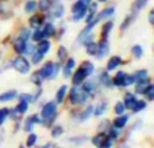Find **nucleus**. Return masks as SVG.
Wrapping results in <instances>:
<instances>
[{"label":"nucleus","mask_w":154,"mask_h":148,"mask_svg":"<svg viewBox=\"0 0 154 148\" xmlns=\"http://www.w3.org/2000/svg\"><path fill=\"white\" fill-rule=\"evenodd\" d=\"M50 4H51V0H41L39 2V8L41 10H49L50 8Z\"/></svg>","instance_id":"nucleus-40"},{"label":"nucleus","mask_w":154,"mask_h":148,"mask_svg":"<svg viewBox=\"0 0 154 148\" xmlns=\"http://www.w3.org/2000/svg\"><path fill=\"white\" fill-rule=\"evenodd\" d=\"M99 79H100V83L101 84H104V86H107V87H109L112 84V80H111V78L108 76V73L107 72H103V73H100V76H99Z\"/></svg>","instance_id":"nucleus-20"},{"label":"nucleus","mask_w":154,"mask_h":148,"mask_svg":"<svg viewBox=\"0 0 154 148\" xmlns=\"http://www.w3.org/2000/svg\"><path fill=\"white\" fill-rule=\"evenodd\" d=\"M145 108H146V102H145V101H137V102L134 103V106H133L131 109H133L134 113H138V111L143 110Z\"/></svg>","instance_id":"nucleus-24"},{"label":"nucleus","mask_w":154,"mask_h":148,"mask_svg":"<svg viewBox=\"0 0 154 148\" xmlns=\"http://www.w3.org/2000/svg\"><path fill=\"white\" fill-rule=\"evenodd\" d=\"M66 91H68V87H66V86H62L61 88L57 91V97H56L57 103H61V102H62V99H64V97H65V94H66Z\"/></svg>","instance_id":"nucleus-22"},{"label":"nucleus","mask_w":154,"mask_h":148,"mask_svg":"<svg viewBox=\"0 0 154 148\" xmlns=\"http://www.w3.org/2000/svg\"><path fill=\"white\" fill-rule=\"evenodd\" d=\"M32 40L34 41H37V42H39V41H42V38H43V34H42V31H41L39 29H37V31L32 34Z\"/></svg>","instance_id":"nucleus-42"},{"label":"nucleus","mask_w":154,"mask_h":148,"mask_svg":"<svg viewBox=\"0 0 154 148\" xmlns=\"http://www.w3.org/2000/svg\"><path fill=\"white\" fill-rule=\"evenodd\" d=\"M87 8V4H85L82 0H79V2H76L75 4H73V7H72V11H73V14L77 12V11H81V10H85Z\"/></svg>","instance_id":"nucleus-26"},{"label":"nucleus","mask_w":154,"mask_h":148,"mask_svg":"<svg viewBox=\"0 0 154 148\" xmlns=\"http://www.w3.org/2000/svg\"><path fill=\"white\" fill-rule=\"evenodd\" d=\"M82 2H84L85 4H91V0H82Z\"/></svg>","instance_id":"nucleus-53"},{"label":"nucleus","mask_w":154,"mask_h":148,"mask_svg":"<svg viewBox=\"0 0 154 148\" xmlns=\"http://www.w3.org/2000/svg\"><path fill=\"white\" fill-rule=\"evenodd\" d=\"M115 12V8L114 7H108V8H104L100 14H99V19H107V18H111Z\"/></svg>","instance_id":"nucleus-15"},{"label":"nucleus","mask_w":154,"mask_h":148,"mask_svg":"<svg viewBox=\"0 0 154 148\" xmlns=\"http://www.w3.org/2000/svg\"><path fill=\"white\" fill-rule=\"evenodd\" d=\"M42 31V34H43V38H48V37H50V35H53L54 34V26L51 23H46L45 24V27H43V30H41Z\"/></svg>","instance_id":"nucleus-18"},{"label":"nucleus","mask_w":154,"mask_h":148,"mask_svg":"<svg viewBox=\"0 0 154 148\" xmlns=\"http://www.w3.org/2000/svg\"><path fill=\"white\" fill-rule=\"evenodd\" d=\"M87 76H88V73L85 72V69L84 68H80L79 71L73 75V83L75 84H80V83H82V82L87 79Z\"/></svg>","instance_id":"nucleus-6"},{"label":"nucleus","mask_w":154,"mask_h":148,"mask_svg":"<svg viewBox=\"0 0 154 148\" xmlns=\"http://www.w3.org/2000/svg\"><path fill=\"white\" fill-rule=\"evenodd\" d=\"M64 12H65V8L61 3L54 4V7L51 8V15H53L54 18H61V16L64 15Z\"/></svg>","instance_id":"nucleus-8"},{"label":"nucleus","mask_w":154,"mask_h":148,"mask_svg":"<svg viewBox=\"0 0 154 148\" xmlns=\"http://www.w3.org/2000/svg\"><path fill=\"white\" fill-rule=\"evenodd\" d=\"M112 83H115L116 86H130V84L134 83V80H133V76L126 75L125 72H118Z\"/></svg>","instance_id":"nucleus-4"},{"label":"nucleus","mask_w":154,"mask_h":148,"mask_svg":"<svg viewBox=\"0 0 154 148\" xmlns=\"http://www.w3.org/2000/svg\"><path fill=\"white\" fill-rule=\"evenodd\" d=\"M37 7H38V3H35V2H29L26 4V11L27 12H34L35 10H37Z\"/></svg>","instance_id":"nucleus-35"},{"label":"nucleus","mask_w":154,"mask_h":148,"mask_svg":"<svg viewBox=\"0 0 154 148\" xmlns=\"http://www.w3.org/2000/svg\"><path fill=\"white\" fill-rule=\"evenodd\" d=\"M88 99V94L84 90H80L77 87H73L72 91H70V102L73 105H80V103L87 102Z\"/></svg>","instance_id":"nucleus-2"},{"label":"nucleus","mask_w":154,"mask_h":148,"mask_svg":"<svg viewBox=\"0 0 154 148\" xmlns=\"http://www.w3.org/2000/svg\"><path fill=\"white\" fill-rule=\"evenodd\" d=\"M42 59H43V54L38 50L32 54V63H34V64H39V63L42 61Z\"/></svg>","instance_id":"nucleus-36"},{"label":"nucleus","mask_w":154,"mask_h":148,"mask_svg":"<svg viewBox=\"0 0 154 148\" xmlns=\"http://www.w3.org/2000/svg\"><path fill=\"white\" fill-rule=\"evenodd\" d=\"M126 110V106L123 105L122 102H116V105H115V113L118 114V116H120V114H123Z\"/></svg>","instance_id":"nucleus-33"},{"label":"nucleus","mask_w":154,"mask_h":148,"mask_svg":"<svg viewBox=\"0 0 154 148\" xmlns=\"http://www.w3.org/2000/svg\"><path fill=\"white\" fill-rule=\"evenodd\" d=\"M51 71H53V63H48V64H46L38 73L42 76V79H46V78H50Z\"/></svg>","instance_id":"nucleus-10"},{"label":"nucleus","mask_w":154,"mask_h":148,"mask_svg":"<svg viewBox=\"0 0 154 148\" xmlns=\"http://www.w3.org/2000/svg\"><path fill=\"white\" fill-rule=\"evenodd\" d=\"M133 54L137 57V59H141V57H142V54H143V49H142L139 45L133 46Z\"/></svg>","instance_id":"nucleus-31"},{"label":"nucleus","mask_w":154,"mask_h":148,"mask_svg":"<svg viewBox=\"0 0 154 148\" xmlns=\"http://www.w3.org/2000/svg\"><path fill=\"white\" fill-rule=\"evenodd\" d=\"M42 148H53V144H48V146H45V147H42Z\"/></svg>","instance_id":"nucleus-52"},{"label":"nucleus","mask_w":154,"mask_h":148,"mask_svg":"<svg viewBox=\"0 0 154 148\" xmlns=\"http://www.w3.org/2000/svg\"><path fill=\"white\" fill-rule=\"evenodd\" d=\"M29 37H30V30L29 29H24V30H22V31H20V34H19L18 38H20V40H23V41H27V40H29Z\"/></svg>","instance_id":"nucleus-41"},{"label":"nucleus","mask_w":154,"mask_h":148,"mask_svg":"<svg viewBox=\"0 0 154 148\" xmlns=\"http://www.w3.org/2000/svg\"><path fill=\"white\" fill-rule=\"evenodd\" d=\"M32 99H34V97H31L30 94H23V95H20V101H23V102H31Z\"/></svg>","instance_id":"nucleus-47"},{"label":"nucleus","mask_w":154,"mask_h":148,"mask_svg":"<svg viewBox=\"0 0 154 148\" xmlns=\"http://www.w3.org/2000/svg\"><path fill=\"white\" fill-rule=\"evenodd\" d=\"M112 29V23L111 22H108V23H106L104 24V27H103V35L104 37H107L108 35V33H109V30Z\"/></svg>","instance_id":"nucleus-44"},{"label":"nucleus","mask_w":154,"mask_h":148,"mask_svg":"<svg viewBox=\"0 0 154 148\" xmlns=\"http://www.w3.org/2000/svg\"><path fill=\"white\" fill-rule=\"evenodd\" d=\"M149 21H150V23H153V11L150 12V15H149Z\"/></svg>","instance_id":"nucleus-51"},{"label":"nucleus","mask_w":154,"mask_h":148,"mask_svg":"<svg viewBox=\"0 0 154 148\" xmlns=\"http://www.w3.org/2000/svg\"><path fill=\"white\" fill-rule=\"evenodd\" d=\"M88 140V139L87 137H80V139H72V140H70V141H75V143H85V141H87Z\"/></svg>","instance_id":"nucleus-49"},{"label":"nucleus","mask_w":154,"mask_h":148,"mask_svg":"<svg viewBox=\"0 0 154 148\" xmlns=\"http://www.w3.org/2000/svg\"><path fill=\"white\" fill-rule=\"evenodd\" d=\"M147 86H149V82H147V79H145V80L139 82L138 86H137V92H139V94H145V91H146Z\"/></svg>","instance_id":"nucleus-23"},{"label":"nucleus","mask_w":154,"mask_h":148,"mask_svg":"<svg viewBox=\"0 0 154 148\" xmlns=\"http://www.w3.org/2000/svg\"><path fill=\"white\" fill-rule=\"evenodd\" d=\"M87 15V8L85 10H81V11H77V12H75V16H73V21L77 22V21H81L84 16Z\"/></svg>","instance_id":"nucleus-34"},{"label":"nucleus","mask_w":154,"mask_h":148,"mask_svg":"<svg viewBox=\"0 0 154 148\" xmlns=\"http://www.w3.org/2000/svg\"><path fill=\"white\" fill-rule=\"evenodd\" d=\"M146 3H147V0H137V2H135L137 10H141V8H143L145 5H146Z\"/></svg>","instance_id":"nucleus-46"},{"label":"nucleus","mask_w":154,"mask_h":148,"mask_svg":"<svg viewBox=\"0 0 154 148\" xmlns=\"http://www.w3.org/2000/svg\"><path fill=\"white\" fill-rule=\"evenodd\" d=\"M76 65V61L73 59H68V63H66V67L65 68H69V69H72L73 67Z\"/></svg>","instance_id":"nucleus-48"},{"label":"nucleus","mask_w":154,"mask_h":148,"mask_svg":"<svg viewBox=\"0 0 154 148\" xmlns=\"http://www.w3.org/2000/svg\"><path fill=\"white\" fill-rule=\"evenodd\" d=\"M30 24H31L32 27H35V29H39V26H41V19L38 18V16H32V18L30 19Z\"/></svg>","instance_id":"nucleus-39"},{"label":"nucleus","mask_w":154,"mask_h":148,"mask_svg":"<svg viewBox=\"0 0 154 148\" xmlns=\"http://www.w3.org/2000/svg\"><path fill=\"white\" fill-rule=\"evenodd\" d=\"M14 48H15V50L18 53H24L27 48V43H26V41L20 40V38H16L15 42H14Z\"/></svg>","instance_id":"nucleus-9"},{"label":"nucleus","mask_w":154,"mask_h":148,"mask_svg":"<svg viewBox=\"0 0 154 148\" xmlns=\"http://www.w3.org/2000/svg\"><path fill=\"white\" fill-rule=\"evenodd\" d=\"M127 121H128V116H126V114H120V116L114 121V127L116 128V129L125 128L126 124H127Z\"/></svg>","instance_id":"nucleus-7"},{"label":"nucleus","mask_w":154,"mask_h":148,"mask_svg":"<svg viewBox=\"0 0 154 148\" xmlns=\"http://www.w3.org/2000/svg\"><path fill=\"white\" fill-rule=\"evenodd\" d=\"M64 75L66 76V78L70 75V69H69V68H65V71H64Z\"/></svg>","instance_id":"nucleus-50"},{"label":"nucleus","mask_w":154,"mask_h":148,"mask_svg":"<svg viewBox=\"0 0 154 148\" xmlns=\"http://www.w3.org/2000/svg\"><path fill=\"white\" fill-rule=\"evenodd\" d=\"M16 97H18V92L14 91V90H11V91H7V92H4V94L0 95V102H7V101H11Z\"/></svg>","instance_id":"nucleus-12"},{"label":"nucleus","mask_w":154,"mask_h":148,"mask_svg":"<svg viewBox=\"0 0 154 148\" xmlns=\"http://www.w3.org/2000/svg\"><path fill=\"white\" fill-rule=\"evenodd\" d=\"M37 140H38V137H37V135L35 133H30V136L27 137V147H32L35 143H37Z\"/></svg>","instance_id":"nucleus-32"},{"label":"nucleus","mask_w":154,"mask_h":148,"mask_svg":"<svg viewBox=\"0 0 154 148\" xmlns=\"http://www.w3.org/2000/svg\"><path fill=\"white\" fill-rule=\"evenodd\" d=\"M112 146V139H109V137H106L104 136L103 137V140H101V143L99 144V148H111Z\"/></svg>","instance_id":"nucleus-28"},{"label":"nucleus","mask_w":154,"mask_h":148,"mask_svg":"<svg viewBox=\"0 0 154 148\" xmlns=\"http://www.w3.org/2000/svg\"><path fill=\"white\" fill-rule=\"evenodd\" d=\"M12 65H14V68L20 73H27L30 71V64L24 57H16V59L14 60Z\"/></svg>","instance_id":"nucleus-3"},{"label":"nucleus","mask_w":154,"mask_h":148,"mask_svg":"<svg viewBox=\"0 0 154 148\" xmlns=\"http://www.w3.org/2000/svg\"><path fill=\"white\" fill-rule=\"evenodd\" d=\"M37 50L41 52L42 54L48 53V52L50 50V42H49V41H46V40L45 41H39V45H38Z\"/></svg>","instance_id":"nucleus-14"},{"label":"nucleus","mask_w":154,"mask_h":148,"mask_svg":"<svg viewBox=\"0 0 154 148\" xmlns=\"http://www.w3.org/2000/svg\"><path fill=\"white\" fill-rule=\"evenodd\" d=\"M107 110V103L106 102H101L100 105H97V108H96L95 110V116H101V114H104Z\"/></svg>","instance_id":"nucleus-27"},{"label":"nucleus","mask_w":154,"mask_h":148,"mask_svg":"<svg viewBox=\"0 0 154 148\" xmlns=\"http://www.w3.org/2000/svg\"><path fill=\"white\" fill-rule=\"evenodd\" d=\"M145 79H147V72H146V71H145V69L138 71V72H137L135 75L133 76V80H134V83H139V82L145 80Z\"/></svg>","instance_id":"nucleus-17"},{"label":"nucleus","mask_w":154,"mask_h":148,"mask_svg":"<svg viewBox=\"0 0 154 148\" xmlns=\"http://www.w3.org/2000/svg\"><path fill=\"white\" fill-rule=\"evenodd\" d=\"M82 90H84L87 94H89V92H93L96 90V82L95 80H89V82H87V83H84V87H82Z\"/></svg>","instance_id":"nucleus-19"},{"label":"nucleus","mask_w":154,"mask_h":148,"mask_svg":"<svg viewBox=\"0 0 154 148\" xmlns=\"http://www.w3.org/2000/svg\"><path fill=\"white\" fill-rule=\"evenodd\" d=\"M62 133V127H56V128H53V132H51V135L54 136V137H58Z\"/></svg>","instance_id":"nucleus-45"},{"label":"nucleus","mask_w":154,"mask_h":148,"mask_svg":"<svg viewBox=\"0 0 154 148\" xmlns=\"http://www.w3.org/2000/svg\"><path fill=\"white\" fill-rule=\"evenodd\" d=\"M145 94L147 95V98H149V101H152L154 98V86L153 84H149L146 88V91H145Z\"/></svg>","instance_id":"nucleus-37"},{"label":"nucleus","mask_w":154,"mask_h":148,"mask_svg":"<svg viewBox=\"0 0 154 148\" xmlns=\"http://www.w3.org/2000/svg\"><path fill=\"white\" fill-rule=\"evenodd\" d=\"M135 102H137V99H135V95H134V94H131V92H127V94L125 95V103H123V105H125L126 108L131 109Z\"/></svg>","instance_id":"nucleus-11"},{"label":"nucleus","mask_w":154,"mask_h":148,"mask_svg":"<svg viewBox=\"0 0 154 148\" xmlns=\"http://www.w3.org/2000/svg\"><path fill=\"white\" fill-rule=\"evenodd\" d=\"M120 64V57H111L108 61V64H107V71H114L115 68H118Z\"/></svg>","instance_id":"nucleus-13"},{"label":"nucleus","mask_w":154,"mask_h":148,"mask_svg":"<svg viewBox=\"0 0 154 148\" xmlns=\"http://www.w3.org/2000/svg\"><path fill=\"white\" fill-rule=\"evenodd\" d=\"M87 53L91 54V56L97 53V43L92 42V41H91L89 43H87Z\"/></svg>","instance_id":"nucleus-25"},{"label":"nucleus","mask_w":154,"mask_h":148,"mask_svg":"<svg viewBox=\"0 0 154 148\" xmlns=\"http://www.w3.org/2000/svg\"><path fill=\"white\" fill-rule=\"evenodd\" d=\"M58 59L61 60H65V59H68V52H66V49L64 48V46H61V48L58 49Z\"/></svg>","instance_id":"nucleus-38"},{"label":"nucleus","mask_w":154,"mask_h":148,"mask_svg":"<svg viewBox=\"0 0 154 148\" xmlns=\"http://www.w3.org/2000/svg\"><path fill=\"white\" fill-rule=\"evenodd\" d=\"M99 2H100V3H104V2H107V0H99Z\"/></svg>","instance_id":"nucleus-55"},{"label":"nucleus","mask_w":154,"mask_h":148,"mask_svg":"<svg viewBox=\"0 0 154 148\" xmlns=\"http://www.w3.org/2000/svg\"><path fill=\"white\" fill-rule=\"evenodd\" d=\"M81 68H84V69H85V72H87L88 75H91V73L93 72V69H95V67H93V64H92V63H89V61H85V63H82Z\"/></svg>","instance_id":"nucleus-30"},{"label":"nucleus","mask_w":154,"mask_h":148,"mask_svg":"<svg viewBox=\"0 0 154 148\" xmlns=\"http://www.w3.org/2000/svg\"><path fill=\"white\" fill-rule=\"evenodd\" d=\"M8 114H10V110L8 109H0V127H2L3 124H4V121L7 120Z\"/></svg>","instance_id":"nucleus-29"},{"label":"nucleus","mask_w":154,"mask_h":148,"mask_svg":"<svg viewBox=\"0 0 154 148\" xmlns=\"http://www.w3.org/2000/svg\"><path fill=\"white\" fill-rule=\"evenodd\" d=\"M119 148H130V147H128V146H120Z\"/></svg>","instance_id":"nucleus-54"},{"label":"nucleus","mask_w":154,"mask_h":148,"mask_svg":"<svg viewBox=\"0 0 154 148\" xmlns=\"http://www.w3.org/2000/svg\"><path fill=\"white\" fill-rule=\"evenodd\" d=\"M57 117V105L56 102H49L42 109V118L46 125H50Z\"/></svg>","instance_id":"nucleus-1"},{"label":"nucleus","mask_w":154,"mask_h":148,"mask_svg":"<svg viewBox=\"0 0 154 148\" xmlns=\"http://www.w3.org/2000/svg\"><path fill=\"white\" fill-rule=\"evenodd\" d=\"M92 111H93V106H89V108H87V110H85V111H84V114L81 116V120H82V121L88 120V117H91Z\"/></svg>","instance_id":"nucleus-43"},{"label":"nucleus","mask_w":154,"mask_h":148,"mask_svg":"<svg viewBox=\"0 0 154 148\" xmlns=\"http://www.w3.org/2000/svg\"><path fill=\"white\" fill-rule=\"evenodd\" d=\"M108 49H109L108 41H107V40H103V41H101V42L97 45V53H96V54H97V56L101 59V57H104L107 53H108Z\"/></svg>","instance_id":"nucleus-5"},{"label":"nucleus","mask_w":154,"mask_h":148,"mask_svg":"<svg viewBox=\"0 0 154 148\" xmlns=\"http://www.w3.org/2000/svg\"><path fill=\"white\" fill-rule=\"evenodd\" d=\"M27 109H29V102H23V101H20V102H19V105L16 106L15 111L18 114H24L27 111Z\"/></svg>","instance_id":"nucleus-21"},{"label":"nucleus","mask_w":154,"mask_h":148,"mask_svg":"<svg viewBox=\"0 0 154 148\" xmlns=\"http://www.w3.org/2000/svg\"><path fill=\"white\" fill-rule=\"evenodd\" d=\"M39 121V118H38V116H31V117H29L27 118V121H26V125H24V130H31L32 129V127H34V124L35 122H38Z\"/></svg>","instance_id":"nucleus-16"}]
</instances>
